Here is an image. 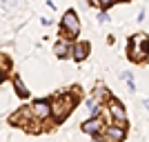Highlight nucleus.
Segmentation results:
<instances>
[{"mask_svg": "<svg viewBox=\"0 0 149 142\" xmlns=\"http://www.w3.org/2000/svg\"><path fill=\"white\" fill-rule=\"evenodd\" d=\"M74 105H76L74 96H60V98H56L51 102V116L56 118V120H65V118L71 113Z\"/></svg>", "mask_w": 149, "mask_h": 142, "instance_id": "1", "label": "nucleus"}, {"mask_svg": "<svg viewBox=\"0 0 149 142\" xmlns=\"http://www.w3.org/2000/svg\"><path fill=\"white\" fill-rule=\"evenodd\" d=\"M80 33V22H78V16L76 11H67L62 16V36H69V38H76Z\"/></svg>", "mask_w": 149, "mask_h": 142, "instance_id": "2", "label": "nucleus"}, {"mask_svg": "<svg viewBox=\"0 0 149 142\" xmlns=\"http://www.w3.org/2000/svg\"><path fill=\"white\" fill-rule=\"evenodd\" d=\"M31 113H33L36 120H47V118L51 116V102H47V100L33 102V105H31Z\"/></svg>", "mask_w": 149, "mask_h": 142, "instance_id": "3", "label": "nucleus"}, {"mask_svg": "<svg viewBox=\"0 0 149 142\" xmlns=\"http://www.w3.org/2000/svg\"><path fill=\"white\" fill-rule=\"evenodd\" d=\"M102 127H105V122H102L98 116H91L87 122H82V131L89 133V136H98L100 131H102Z\"/></svg>", "mask_w": 149, "mask_h": 142, "instance_id": "4", "label": "nucleus"}, {"mask_svg": "<svg viewBox=\"0 0 149 142\" xmlns=\"http://www.w3.org/2000/svg\"><path fill=\"white\" fill-rule=\"evenodd\" d=\"M105 140H125V127L123 124H116L113 122L111 127H107L105 131H100Z\"/></svg>", "mask_w": 149, "mask_h": 142, "instance_id": "5", "label": "nucleus"}, {"mask_svg": "<svg viewBox=\"0 0 149 142\" xmlns=\"http://www.w3.org/2000/svg\"><path fill=\"white\" fill-rule=\"evenodd\" d=\"M109 111H111V118L116 124H123L127 122V113H125V109L120 107V102H116V100H109Z\"/></svg>", "mask_w": 149, "mask_h": 142, "instance_id": "6", "label": "nucleus"}, {"mask_svg": "<svg viewBox=\"0 0 149 142\" xmlns=\"http://www.w3.org/2000/svg\"><path fill=\"white\" fill-rule=\"evenodd\" d=\"M71 51H74L71 56H74L76 60L80 62V60H85V58H87V53H89V44H87V42H80V44H76V47H71Z\"/></svg>", "mask_w": 149, "mask_h": 142, "instance_id": "7", "label": "nucleus"}, {"mask_svg": "<svg viewBox=\"0 0 149 142\" xmlns=\"http://www.w3.org/2000/svg\"><path fill=\"white\" fill-rule=\"evenodd\" d=\"M54 51H56L58 58H67L69 53H71V44H69L67 40H58L56 47H54Z\"/></svg>", "mask_w": 149, "mask_h": 142, "instance_id": "8", "label": "nucleus"}, {"mask_svg": "<svg viewBox=\"0 0 149 142\" xmlns=\"http://www.w3.org/2000/svg\"><path fill=\"white\" fill-rule=\"evenodd\" d=\"M13 87H16V91H18L20 98H27V96H29V91L25 89V85H22V80H20V78H13Z\"/></svg>", "mask_w": 149, "mask_h": 142, "instance_id": "9", "label": "nucleus"}, {"mask_svg": "<svg viewBox=\"0 0 149 142\" xmlns=\"http://www.w3.org/2000/svg\"><path fill=\"white\" fill-rule=\"evenodd\" d=\"M96 100H109V91L102 85H98V89H96Z\"/></svg>", "mask_w": 149, "mask_h": 142, "instance_id": "10", "label": "nucleus"}, {"mask_svg": "<svg viewBox=\"0 0 149 142\" xmlns=\"http://www.w3.org/2000/svg\"><path fill=\"white\" fill-rule=\"evenodd\" d=\"M98 2H100V5H102V7H109V5H111V2H116V0H98Z\"/></svg>", "mask_w": 149, "mask_h": 142, "instance_id": "11", "label": "nucleus"}, {"mask_svg": "<svg viewBox=\"0 0 149 142\" xmlns=\"http://www.w3.org/2000/svg\"><path fill=\"white\" fill-rule=\"evenodd\" d=\"M0 80H2V76H0Z\"/></svg>", "mask_w": 149, "mask_h": 142, "instance_id": "12", "label": "nucleus"}]
</instances>
